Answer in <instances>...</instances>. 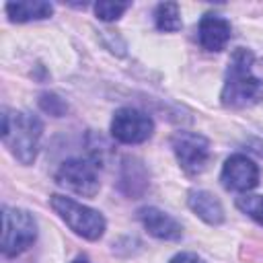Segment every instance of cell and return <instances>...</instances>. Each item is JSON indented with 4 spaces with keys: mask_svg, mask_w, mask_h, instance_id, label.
<instances>
[{
    "mask_svg": "<svg viewBox=\"0 0 263 263\" xmlns=\"http://www.w3.org/2000/svg\"><path fill=\"white\" fill-rule=\"evenodd\" d=\"M253 60L255 58L249 49H234L220 92V101L224 107L245 109L257 105L263 99V80L253 74Z\"/></svg>",
    "mask_w": 263,
    "mask_h": 263,
    "instance_id": "cell-1",
    "label": "cell"
},
{
    "mask_svg": "<svg viewBox=\"0 0 263 263\" xmlns=\"http://www.w3.org/2000/svg\"><path fill=\"white\" fill-rule=\"evenodd\" d=\"M2 142L8 152L21 164H33L39 152V142L43 136V123L37 115L27 111H10L2 113Z\"/></svg>",
    "mask_w": 263,
    "mask_h": 263,
    "instance_id": "cell-2",
    "label": "cell"
},
{
    "mask_svg": "<svg viewBox=\"0 0 263 263\" xmlns=\"http://www.w3.org/2000/svg\"><path fill=\"white\" fill-rule=\"evenodd\" d=\"M49 205L68 224V228L72 232H76L78 236H82L86 240H99L105 234L107 222L101 212H97L72 197L60 195V193H53L49 197Z\"/></svg>",
    "mask_w": 263,
    "mask_h": 263,
    "instance_id": "cell-3",
    "label": "cell"
},
{
    "mask_svg": "<svg viewBox=\"0 0 263 263\" xmlns=\"http://www.w3.org/2000/svg\"><path fill=\"white\" fill-rule=\"evenodd\" d=\"M37 238V222L31 212L23 208L2 210V255L16 257L27 251Z\"/></svg>",
    "mask_w": 263,
    "mask_h": 263,
    "instance_id": "cell-4",
    "label": "cell"
},
{
    "mask_svg": "<svg viewBox=\"0 0 263 263\" xmlns=\"http://www.w3.org/2000/svg\"><path fill=\"white\" fill-rule=\"evenodd\" d=\"M55 181L82 195V197H95L99 193V168H97V162L88 160V158H70V160H64L55 173Z\"/></svg>",
    "mask_w": 263,
    "mask_h": 263,
    "instance_id": "cell-5",
    "label": "cell"
},
{
    "mask_svg": "<svg viewBox=\"0 0 263 263\" xmlns=\"http://www.w3.org/2000/svg\"><path fill=\"white\" fill-rule=\"evenodd\" d=\"M173 152L179 166L187 175H199L210 160V142L195 132H177L173 136Z\"/></svg>",
    "mask_w": 263,
    "mask_h": 263,
    "instance_id": "cell-6",
    "label": "cell"
},
{
    "mask_svg": "<svg viewBox=\"0 0 263 263\" xmlns=\"http://www.w3.org/2000/svg\"><path fill=\"white\" fill-rule=\"evenodd\" d=\"M152 117L134 107L117 109L111 119V136L121 144H142L152 136Z\"/></svg>",
    "mask_w": 263,
    "mask_h": 263,
    "instance_id": "cell-7",
    "label": "cell"
},
{
    "mask_svg": "<svg viewBox=\"0 0 263 263\" xmlns=\"http://www.w3.org/2000/svg\"><path fill=\"white\" fill-rule=\"evenodd\" d=\"M220 181L224 189L236 191V193H247L257 187L259 183V166L255 164L253 158L245 154H232L226 158L220 171Z\"/></svg>",
    "mask_w": 263,
    "mask_h": 263,
    "instance_id": "cell-8",
    "label": "cell"
},
{
    "mask_svg": "<svg viewBox=\"0 0 263 263\" xmlns=\"http://www.w3.org/2000/svg\"><path fill=\"white\" fill-rule=\"evenodd\" d=\"M138 218L142 222V226L146 228V232L158 240H179L183 236V226L181 222H177L171 214L158 210V208H142L138 212Z\"/></svg>",
    "mask_w": 263,
    "mask_h": 263,
    "instance_id": "cell-9",
    "label": "cell"
},
{
    "mask_svg": "<svg viewBox=\"0 0 263 263\" xmlns=\"http://www.w3.org/2000/svg\"><path fill=\"white\" fill-rule=\"evenodd\" d=\"M230 35H232V27L220 14L208 12L201 16L197 25V39L205 51H222L230 41Z\"/></svg>",
    "mask_w": 263,
    "mask_h": 263,
    "instance_id": "cell-10",
    "label": "cell"
},
{
    "mask_svg": "<svg viewBox=\"0 0 263 263\" xmlns=\"http://www.w3.org/2000/svg\"><path fill=\"white\" fill-rule=\"evenodd\" d=\"M187 205L197 218H201L210 226H218L224 222V208L220 199L205 189H191L187 195Z\"/></svg>",
    "mask_w": 263,
    "mask_h": 263,
    "instance_id": "cell-11",
    "label": "cell"
},
{
    "mask_svg": "<svg viewBox=\"0 0 263 263\" xmlns=\"http://www.w3.org/2000/svg\"><path fill=\"white\" fill-rule=\"evenodd\" d=\"M6 14L12 23H31L43 21L53 14V4L43 0H18L6 4Z\"/></svg>",
    "mask_w": 263,
    "mask_h": 263,
    "instance_id": "cell-12",
    "label": "cell"
},
{
    "mask_svg": "<svg viewBox=\"0 0 263 263\" xmlns=\"http://www.w3.org/2000/svg\"><path fill=\"white\" fill-rule=\"evenodd\" d=\"M154 23H156L158 31H164V33L179 31L183 27L179 4H175V2H160L156 6V10H154Z\"/></svg>",
    "mask_w": 263,
    "mask_h": 263,
    "instance_id": "cell-13",
    "label": "cell"
},
{
    "mask_svg": "<svg viewBox=\"0 0 263 263\" xmlns=\"http://www.w3.org/2000/svg\"><path fill=\"white\" fill-rule=\"evenodd\" d=\"M236 208L251 220H255L259 226H263V195L242 193L240 197H236Z\"/></svg>",
    "mask_w": 263,
    "mask_h": 263,
    "instance_id": "cell-14",
    "label": "cell"
},
{
    "mask_svg": "<svg viewBox=\"0 0 263 263\" xmlns=\"http://www.w3.org/2000/svg\"><path fill=\"white\" fill-rule=\"evenodd\" d=\"M132 4L129 2H97L95 4V14L101 21H117Z\"/></svg>",
    "mask_w": 263,
    "mask_h": 263,
    "instance_id": "cell-15",
    "label": "cell"
},
{
    "mask_svg": "<svg viewBox=\"0 0 263 263\" xmlns=\"http://www.w3.org/2000/svg\"><path fill=\"white\" fill-rule=\"evenodd\" d=\"M39 107L45 111V113H49V115H53V117H62L64 113H66V103L58 97V95H53V92H43L41 97H39Z\"/></svg>",
    "mask_w": 263,
    "mask_h": 263,
    "instance_id": "cell-16",
    "label": "cell"
},
{
    "mask_svg": "<svg viewBox=\"0 0 263 263\" xmlns=\"http://www.w3.org/2000/svg\"><path fill=\"white\" fill-rule=\"evenodd\" d=\"M168 263H205V261L201 257H197L195 253H179Z\"/></svg>",
    "mask_w": 263,
    "mask_h": 263,
    "instance_id": "cell-17",
    "label": "cell"
},
{
    "mask_svg": "<svg viewBox=\"0 0 263 263\" xmlns=\"http://www.w3.org/2000/svg\"><path fill=\"white\" fill-rule=\"evenodd\" d=\"M70 263H90V261H88V257H76V259H72Z\"/></svg>",
    "mask_w": 263,
    "mask_h": 263,
    "instance_id": "cell-18",
    "label": "cell"
}]
</instances>
